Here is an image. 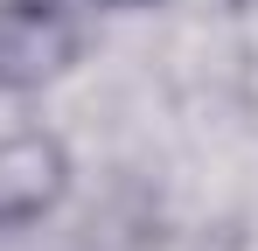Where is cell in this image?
<instances>
[{"mask_svg": "<svg viewBox=\"0 0 258 251\" xmlns=\"http://www.w3.org/2000/svg\"><path fill=\"white\" fill-rule=\"evenodd\" d=\"M70 56V28L56 21V0H14L0 14V84H35Z\"/></svg>", "mask_w": 258, "mask_h": 251, "instance_id": "7a4b0ae2", "label": "cell"}, {"mask_svg": "<svg viewBox=\"0 0 258 251\" xmlns=\"http://www.w3.org/2000/svg\"><path fill=\"white\" fill-rule=\"evenodd\" d=\"M237 7H258V0H237Z\"/></svg>", "mask_w": 258, "mask_h": 251, "instance_id": "3957f363", "label": "cell"}, {"mask_svg": "<svg viewBox=\"0 0 258 251\" xmlns=\"http://www.w3.org/2000/svg\"><path fill=\"white\" fill-rule=\"evenodd\" d=\"M63 147L49 140V133H14V140H0V223L7 230H21V223H35L56 196H63Z\"/></svg>", "mask_w": 258, "mask_h": 251, "instance_id": "6da1fadb", "label": "cell"}, {"mask_svg": "<svg viewBox=\"0 0 258 251\" xmlns=\"http://www.w3.org/2000/svg\"><path fill=\"white\" fill-rule=\"evenodd\" d=\"M112 7H133V0H112Z\"/></svg>", "mask_w": 258, "mask_h": 251, "instance_id": "277c9868", "label": "cell"}]
</instances>
